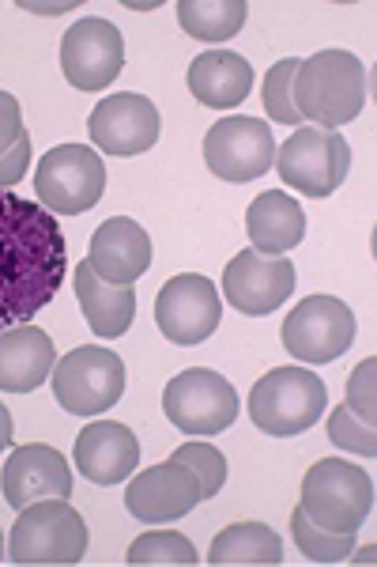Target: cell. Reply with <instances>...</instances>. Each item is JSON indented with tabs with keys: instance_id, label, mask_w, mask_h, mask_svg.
Instances as JSON below:
<instances>
[{
	"instance_id": "1",
	"label": "cell",
	"mask_w": 377,
	"mask_h": 567,
	"mask_svg": "<svg viewBox=\"0 0 377 567\" xmlns=\"http://www.w3.org/2000/svg\"><path fill=\"white\" fill-rule=\"evenodd\" d=\"M64 235L50 208L0 189V333L53 303L64 284Z\"/></svg>"
},
{
	"instance_id": "2",
	"label": "cell",
	"mask_w": 377,
	"mask_h": 567,
	"mask_svg": "<svg viewBox=\"0 0 377 567\" xmlns=\"http://www.w3.org/2000/svg\"><path fill=\"white\" fill-rule=\"evenodd\" d=\"M366 91H370V80L352 50H321L299 61L291 84L299 117L314 122L317 130H339L355 122L366 106Z\"/></svg>"
},
{
	"instance_id": "3",
	"label": "cell",
	"mask_w": 377,
	"mask_h": 567,
	"mask_svg": "<svg viewBox=\"0 0 377 567\" xmlns=\"http://www.w3.org/2000/svg\"><path fill=\"white\" fill-rule=\"evenodd\" d=\"M87 556L84 515L69 499H39L20 511L8 537V560L23 567H72Z\"/></svg>"
},
{
	"instance_id": "4",
	"label": "cell",
	"mask_w": 377,
	"mask_h": 567,
	"mask_svg": "<svg viewBox=\"0 0 377 567\" xmlns=\"http://www.w3.org/2000/svg\"><path fill=\"white\" fill-rule=\"evenodd\" d=\"M328 390L306 368H272L250 390V420L272 439H294L325 416Z\"/></svg>"
},
{
	"instance_id": "5",
	"label": "cell",
	"mask_w": 377,
	"mask_h": 567,
	"mask_svg": "<svg viewBox=\"0 0 377 567\" xmlns=\"http://www.w3.org/2000/svg\"><path fill=\"white\" fill-rule=\"evenodd\" d=\"M299 507L306 511L310 523L333 534H358V526L374 511V481L363 465L344 458L314 462L302 477Z\"/></svg>"
},
{
	"instance_id": "6",
	"label": "cell",
	"mask_w": 377,
	"mask_h": 567,
	"mask_svg": "<svg viewBox=\"0 0 377 567\" xmlns=\"http://www.w3.org/2000/svg\"><path fill=\"white\" fill-rule=\"evenodd\" d=\"M275 171H280L283 186L299 189L302 197H333L352 171V144L336 130L299 125L275 148Z\"/></svg>"
},
{
	"instance_id": "7",
	"label": "cell",
	"mask_w": 377,
	"mask_h": 567,
	"mask_svg": "<svg viewBox=\"0 0 377 567\" xmlns=\"http://www.w3.org/2000/svg\"><path fill=\"white\" fill-rule=\"evenodd\" d=\"M53 398L72 416H98L114 409L125 393V363L114 349L84 344V349L64 352L53 363Z\"/></svg>"
},
{
	"instance_id": "8",
	"label": "cell",
	"mask_w": 377,
	"mask_h": 567,
	"mask_svg": "<svg viewBox=\"0 0 377 567\" xmlns=\"http://www.w3.org/2000/svg\"><path fill=\"white\" fill-rule=\"evenodd\" d=\"M106 163L91 144H61L42 155L34 171V194L39 205L53 216H84L103 200Z\"/></svg>"
},
{
	"instance_id": "9",
	"label": "cell",
	"mask_w": 377,
	"mask_h": 567,
	"mask_svg": "<svg viewBox=\"0 0 377 567\" xmlns=\"http://www.w3.org/2000/svg\"><path fill=\"white\" fill-rule=\"evenodd\" d=\"M238 390L211 368L174 374L163 390V413L181 435H219L238 420Z\"/></svg>"
},
{
	"instance_id": "10",
	"label": "cell",
	"mask_w": 377,
	"mask_h": 567,
	"mask_svg": "<svg viewBox=\"0 0 377 567\" xmlns=\"http://www.w3.org/2000/svg\"><path fill=\"white\" fill-rule=\"evenodd\" d=\"M355 315L336 296H306L283 318L280 341L299 363H333L355 344Z\"/></svg>"
},
{
	"instance_id": "11",
	"label": "cell",
	"mask_w": 377,
	"mask_h": 567,
	"mask_svg": "<svg viewBox=\"0 0 377 567\" xmlns=\"http://www.w3.org/2000/svg\"><path fill=\"white\" fill-rule=\"evenodd\" d=\"M275 136L261 117H223L205 133V163L223 182H253L275 163Z\"/></svg>"
},
{
	"instance_id": "12",
	"label": "cell",
	"mask_w": 377,
	"mask_h": 567,
	"mask_svg": "<svg viewBox=\"0 0 377 567\" xmlns=\"http://www.w3.org/2000/svg\"><path fill=\"white\" fill-rule=\"evenodd\" d=\"M219 318H223L219 291L200 272H181V277L167 280L155 299V326L170 344H181V349L205 344L219 329Z\"/></svg>"
},
{
	"instance_id": "13",
	"label": "cell",
	"mask_w": 377,
	"mask_h": 567,
	"mask_svg": "<svg viewBox=\"0 0 377 567\" xmlns=\"http://www.w3.org/2000/svg\"><path fill=\"white\" fill-rule=\"evenodd\" d=\"M125 69V39L103 16L76 20L61 39V72L72 87L103 91Z\"/></svg>"
},
{
	"instance_id": "14",
	"label": "cell",
	"mask_w": 377,
	"mask_h": 567,
	"mask_svg": "<svg viewBox=\"0 0 377 567\" xmlns=\"http://www.w3.org/2000/svg\"><path fill=\"white\" fill-rule=\"evenodd\" d=\"M294 291V261L283 254L242 250L223 269V296L234 310L264 318L280 310Z\"/></svg>"
},
{
	"instance_id": "15",
	"label": "cell",
	"mask_w": 377,
	"mask_h": 567,
	"mask_svg": "<svg viewBox=\"0 0 377 567\" xmlns=\"http://www.w3.org/2000/svg\"><path fill=\"white\" fill-rule=\"evenodd\" d=\"M159 110L151 99L136 95V91H122V95L103 99L87 117L91 144L106 155H144L147 148L159 144Z\"/></svg>"
},
{
	"instance_id": "16",
	"label": "cell",
	"mask_w": 377,
	"mask_h": 567,
	"mask_svg": "<svg viewBox=\"0 0 377 567\" xmlns=\"http://www.w3.org/2000/svg\"><path fill=\"white\" fill-rule=\"evenodd\" d=\"M200 499H205L200 496V481L192 477L189 465H181L174 458L136 473L125 488L128 515L140 518V523H147V526L178 523V518H186Z\"/></svg>"
},
{
	"instance_id": "17",
	"label": "cell",
	"mask_w": 377,
	"mask_h": 567,
	"mask_svg": "<svg viewBox=\"0 0 377 567\" xmlns=\"http://www.w3.org/2000/svg\"><path fill=\"white\" fill-rule=\"evenodd\" d=\"M0 492L8 507L23 511L39 499H69L72 496V465L50 443L15 446L0 473Z\"/></svg>"
},
{
	"instance_id": "18",
	"label": "cell",
	"mask_w": 377,
	"mask_h": 567,
	"mask_svg": "<svg viewBox=\"0 0 377 567\" xmlns=\"http://www.w3.org/2000/svg\"><path fill=\"white\" fill-rule=\"evenodd\" d=\"M151 235L128 216H109L91 235L87 265L95 269L98 280L117 284V288H128V284L140 280L151 269Z\"/></svg>"
},
{
	"instance_id": "19",
	"label": "cell",
	"mask_w": 377,
	"mask_h": 567,
	"mask_svg": "<svg viewBox=\"0 0 377 567\" xmlns=\"http://www.w3.org/2000/svg\"><path fill=\"white\" fill-rule=\"evenodd\" d=\"M72 462L84 473L91 484H122L136 473L140 465V439L133 435V427L117 424V420H95L76 435L72 446Z\"/></svg>"
},
{
	"instance_id": "20",
	"label": "cell",
	"mask_w": 377,
	"mask_h": 567,
	"mask_svg": "<svg viewBox=\"0 0 377 567\" xmlns=\"http://www.w3.org/2000/svg\"><path fill=\"white\" fill-rule=\"evenodd\" d=\"M57 349L50 333L34 322L12 326L0 333V390L4 393H31L53 374Z\"/></svg>"
},
{
	"instance_id": "21",
	"label": "cell",
	"mask_w": 377,
	"mask_h": 567,
	"mask_svg": "<svg viewBox=\"0 0 377 567\" xmlns=\"http://www.w3.org/2000/svg\"><path fill=\"white\" fill-rule=\"evenodd\" d=\"M189 91L200 106L231 110L253 91V65L234 50H205L189 65Z\"/></svg>"
},
{
	"instance_id": "22",
	"label": "cell",
	"mask_w": 377,
	"mask_h": 567,
	"mask_svg": "<svg viewBox=\"0 0 377 567\" xmlns=\"http://www.w3.org/2000/svg\"><path fill=\"white\" fill-rule=\"evenodd\" d=\"M72 288H76V299L84 307V318L91 326V333L103 337V341H117L122 333H128L136 318V291L133 284L128 288H117V284H106L95 277L87 261L76 265L72 272Z\"/></svg>"
},
{
	"instance_id": "23",
	"label": "cell",
	"mask_w": 377,
	"mask_h": 567,
	"mask_svg": "<svg viewBox=\"0 0 377 567\" xmlns=\"http://www.w3.org/2000/svg\"><path fill=\"white\" fill-rule=\"evenodd\" d=\"M245 231L256 254H291L306 239V216L291 194L269 189V194H256L245 208Z\"/></svg>"
},
{
	"instance_id": "24",
	"label": "cell",
	"mask_w": 377,
	"mask_h": 567,
	"mask_svg": "<svg viewBox=\"0 0 377 567\" xmlns=\"http://www.w3.org/2000/svg\"><path fill=\"white\" fill-rule=\"evenodd\" d=\"M205 560L211 567H242V564L275 567V564H283V542H280V534L264 523H234V526H227L223 534L211 537Z\"/></svg>"
},
{
	"instance_id": "25",
	"label": "cell",
	"mask_w": 377,
	"mask_h": 567,
	"mask_svg": "<svg viewBox=\"0 0 377 567\" xmlns=\"http://www.w3.org/2000/svg\"><path fill=\"white\" fill-rule=\"evenodd\" d=\"M245 0H178V23L197 42H227L245 27Z\"/></svg>"
},
{
	"instance_id": "26",
	"label": "cell",
	"mask_w": 377,
	"mask_h": 567,
	"mask_svg": "<svg viewBox=\"0 0 377 567\" xmlns=\"http://www.w3.org/2000/svg\"><path fill=\"white\" fill-rule=\"evenodd\" d=\"M291 534L299 542L302 556L314 564H344L355 553V534H333V529H321L317 523H310L306 511L294 507L291 511Z\"/></svg>"
},
{
	"instance_id": "27",
	"label": "cell",
	"mask_w": 377,
	"mask_h": 567,
	"mask_svg": "<svg viewBox=\"0 0 377 567\" xmlns=\"http://www.w3.org/2000/svg\"><path fill=\"white\" fill-rule=\"evenodd\" d=\"M125 560L133 567H155V564L192 567V564H200V556L189 537H181L178 529H151V534L136 537V542L128 545Z\"/></svg>"
},
{
	"instance_id": "28",
	"label": "cell",
	"mask_w": 377,
	"mask_h": 567,
	"mask_svg": "<svg viewBox=\"0 0 377 567\" xmlns=\"http://www.w3.org/2000/svg\"><path fill=\"white\" fill-rule=\"evenodd\" d=\"M174 462L189 465L192 477L200 481V496L205 499H216L219 492H223L227 484V458L219 446L205 443V439H189V443H181L178 451H174Z\"/></svg>"
},
{
	"instance_id": "29",
	"label": "cell",
	"mask_w": 377,
	"mask_h": 567,
	"mask_svg": "<svg viewBox=\"0 0 377 567\" xmlns=\"http://www.w3.org/2000/svg\"><path fill=\"white\" fill-rule=\"evenodd\" d=\"M294 72H299V58H283L264 72V110H269V117L275 125L299 130L302 117H299V110H294V95H291Z\"/></svg>"
},
{
	"instance_id": "30",
	"label": "cell",
	"mask_w": 377,
	"mask_h": 567,
	"mask_svg": "<svg viewBox=\"0 0 377 567\" xmlns=\"http://www.w3.org/2000/svg\"><path fill=\"white\" fill-rule=\"evenodd\" d=\"M328 439H333L336 446H344V451L363 454V458H374L377 454L374 427L363 424V420H358L347 405H336L333 416H328Z\"/></svg>"
},
{
	"instance_id": "31",
	"label": "cell",
	"mask_w": 377,
	"mask_h": 567,
	"mask_svg": "<svg viewBox=\"0 0 377 567\" xmlns=\"http://www.w3.org/2000/svg\"><path fill=\"white\" fill-rule=\"evenodd\" d=\"M374 371H377V360L366 355L358 368L347 374V401L344 405L363 420V424L374 427V416H377V398H374Z\"/></svg>"
},
{
	"instance_id": "32",
	"label": "cell",
	"mask_w": 377,
	"mask_h": 567,
	"mask_svg": "<svg viewBox=\"0 0 377 567\" xmlns=\"http://www.w3.org/2000/svg\"><path fill=\"white\" fill-rule=\"evenodd\" d=\"M31 171V133H23L8 152H0V189H12Z\"/></svg>"
},
{
	"instance_id": "33",
	"label": "cell",
	"mask_w": 377,
	"mask_h": 567,
	"mask_svg": "<svg viewBox=\"0 0 377 567\" xmlns=\"http://www.w3.org/2000/svg\"><path fill=\"white\" fill-rule=\"evenodd\" d=\"M23 136V110L15 103V95L0 91V152H8Z\"/></svg>"
},
{
	"instance_id": "34",
	"label": "cell",
	"mask_w": 377,
	"mask_h": 567,
	"mask_svg": "<svg viewBox=\"0 0 377 567\" xmlns=\"http://www.w3.org/2000/svg\"><path fill=\"white\" fill-rule=\"evenodd\" d=\"M8 446H12V416L0 405V451H8Z\"/></svg>"
},
{
	"instance_id": "35",
	"label": "cell",
	"mask_w": 377,
	"mask_h": 567,
	"mask_svg": "<svg viewBox=\"0 0 377 567\" xmlns=\"http://www.w3.org/2000/svg\"><path fill=\"white\" fill-rule=\"evenodd\" d=\"M23 8L27 12H39V16H61V12H72L76 4H27L23 0Z\"/></svg>"
},
{
	"instance_id": "36",
	"label": "cell",
	"mask_w": 377,
	"mask_h": 567,
	"mask_svg": "<svg viewBox=\"0 0 377 567\" xmlns=\"http://www.w3.org/2000/svg\"><path fill=\"white\" fill-rule=\"evenodd\" d=\"M355 564H374V545H366L363 553L355 556Z\"/></svg>"
},
{
	"instance_id": "37",
	"label": "cell",
	"mask_w": 377,
	"mask_h": 567,
	"mask_svg": "<svg viewBox=\"0 0 377 567\" xmlns=\"http://www.w3.org/2000/svg\"><path fill=\"white\" fill-rule=\"evenodd\" d=\"M0 556H4V537H0Z\"/></svg>"
}]
</instances>
